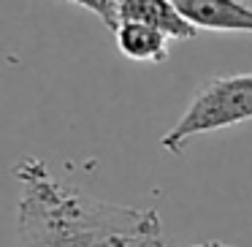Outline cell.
Returning <instances> with one entry per match:
<instances>
[{"mask_svg":"<svg viewBox=\"0 0 252 247\" xmlns=\"http://www.w3.org/2000/svg\"><path fill=\"white\" fill-rule=\"evenodd\" d=\"M11 174L19 185V247H165L158 209L87 196L41 158H22Z\"/></svg>","mask_w":252,"mask_h":247,"instance_id":"1","label":"cell"},{"mask_svg":"<svg viewBox=\"0 0 252 247\" xmlns=\"http://www.w3.org/2000/svg\"><path fill=\"white\" fill-rule=\"evenodd\" d=\"M252 120V71L214 76L195 90L192 101L168 133L160 139V147L171 155H182L187 141L201 133H214Z\"/></svg>","mask_w":252,"mask_h":247,"instance_id":"2","label":"cell"},{"mask_svg":"<svg viewBox=\"0 0 252 247\" xmlns=\"http://www.w3.org/2000/svg\"><path fill=\"white\" fill-rule=\"evenodd\" d=\"M192 30L252 33V6L244 0H168Z\"/></svg>","mask_w":252,"mask_h":247,"instance_id":"3","label":"cell"},{"mask_svg":"<svg viewBox=\"0 0 252 247\" xmlns=\"http://www.w3.org/2000/svg\"><path fill=\"white\" fill-rule=\"evenodd\" d=\"M114 14L117 22H138L155 28L165 38H179L190 41L195 38V30L174 11L168 0H114Z\"/></svg>","mask_w":252,"mask_h":247,"instance_id":"4","label":"cell"},{"mask_svg":"<svg viewBox=\"0 0 252 247\" xmlns=\"http://www.w3.org/2000/svg\"><path fill=\"white\" fill-rule=\"evenodd\" d=\"M117 49L136 63H165L168 60V38L155 28L138 22H117L114 25Z\"/></svg>","mask_w":252,"mask_h":247,"instance_id":"5","label":"cell"},{"mask_svg":"<svg viewBox=\"0 0 252 247\" xmlns=\"http://www.w3.org/2000/svg\"><path fill=\"white\" fill-rule=\"evenodd\" d=\"M73 6H82L84 11H93L100 22L106 25L109 30H114L117 25V14H114V0H68Z\"/></svg>","mask_w":252,"mask_h":247,"instance_id":"6","label":"cell"},{"mask_svg":"<svg viewBox=\"0 0 252 247\" xmlns=\"http://www.w3.org/2000/svg\"><path fill=\"white\" fill-rule=\"evenodd\" d=\"M190 247H236V245H228V242H198V245H190Z\"/></svg>","mask_w":252,"mask_h":247,"instance_id":"7","label":"cell"}]
</instances>
